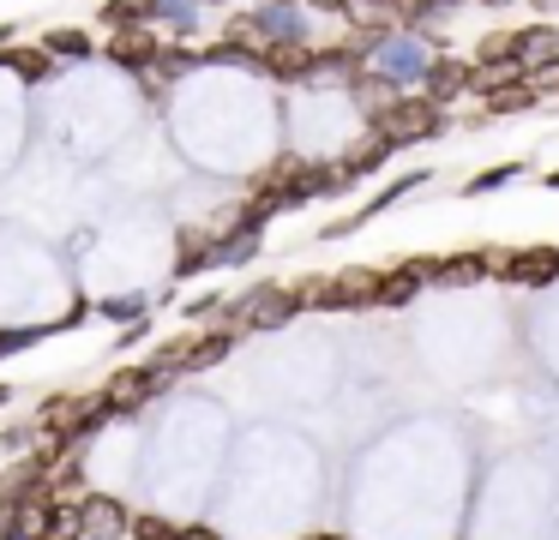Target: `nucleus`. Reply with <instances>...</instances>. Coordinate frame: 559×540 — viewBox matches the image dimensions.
<instances>
[{
	"instance_id": "obj_36",
	"label": "nucleus",
	"mask_w": 559,
	"mask_h": 540,
	"mask_svg": "<svg viewBox=\"0 0 559 540\" xmlns=\"http://www.w3.org/2000/svg\"><path fill=\"white\" fill-rule=\"evenodd\" d=\"M487 7H506V0H487Z\"/></svg>"
},
{
	"instance_id": "obj_19",
	"label": "nucleus",
	"mask_w": 559,
	"mask_h": 540,
	"mask_svg": "<svg viewBox=\"0 0 559 540\" xmlns=\"http://www.w3.org/2000/svg\"><path fill=\"white\" fill-rule=\"evenodd\" d=\"M0 67H13L25 84H43V79H55V60L43 55V48H19V43H13V55H0Z\"/></svg>"
},
{
	"instance_id": "obj_23",
	"label": "nucleus",
	"mask_w": 559,
	"mask_h": 540,
	"mask_svg": "<svg viewBox=\"0 0 559 540\" xmlns=\"http://www.w3.org/2000/svg\"><path fill=\"white\" fill-rule=\"evenodd\" d=\"M103 24L109 31H139L145 24V0H103Z\"/></svg>"
},
{
	"instance_id": "obj_32",
	"label": "nucleus",
	"mask_w": 559,
	"mask_h": 540,
	"mask_svg": "<svg viewBox=\"0 0 559 540\" xmlns=\"http://www.w3.org/2000/svg\"><path fill=\"white\" fill-rule=\"evenodd\" d=\"M547 187H554V192H559V168H554V175H547Z\"/></svg>"
},
{
	"instance_id": "obj_24",
	"label": "nucleus",
	"mask_w": 559,
	"mask_h": 540,
	"mask_svg": "<svg viewBox=\"0 0 559 540\" xmlns=\"http://www.w3.org/2000/svg\"><path fill=\"white\" fill-rule=\"evenodd\" d=\"M523 175V163H499V168H481V175H469V199H481V192H499V187H511V180Z\"/></svg>"
},
{
	"instance_id": "obj_9",
	"label": "nucleus",
	"mask_w": 559,
	"mask_h": 540,
	"mask_svg": "<svg viewBox=\"0 0 559 540\" xmlns=\"http://www.w3.org/2000/svg\"><path fill=\"white\" fill-rule=\"evenodd\" d=\"M163 36L151 31V24H139V31H109V60L115 67H127L139 79V72H151V60H157Z\"/></svg>"
},
{
	"instance_id": "obj_5",
	"label": "nucleus",
	"mask_w": 559,
	"mask_h": 540,
	"mask_svg": "<svg viewBox=\"0 0 559 540\" xmlns=\"http://www.w3.org/2000/svg\"><path fill=\"white\" fill-rule=\"evenodd\" d=\"M169 391V379H163L151 360H139V367H121V372H109V384H103V403L115 408V415H133V408H145V403H157V396Z\"/></svg>"
},
{
	"instance_id": "obj_29",
	"label": "nucleus",
	"mask_w": 559,
	"mask_h": 540,
	"mask_svg": "<svg viewBox=\"0 0 559 540\" xmlns=\"http://www.w3.org/2000/svg\"><path fill=\"white\" fill-rule=\"evenodd\" d=\"M295 7H307V12H349V0H295Z\"/></svg>"
},
{
	"instance_id": "obj_14",
	"label": "nucleus",
	"mask_w": 559,
	"mask_h": 540,
	"mask_svg": "<svg viewBox=\"0 0 559 540\" xmlns=\"http://www.w3.org/2000/svg\"><path fill=\"white\" fill-rule=\"evenodd\" d=\"M415 295H421V283H415V271H409V264H391V271H379L373 307H409Z\"/></svg>"
},
{
	"instance_id": "obj_6",
	"label": "nucleus",
	"mask_w": 559,
	"mask_h": 540,
	"mask_svg": "<svg viewBox=\"0 0 559 540\" xmlns=\"http://www.w3.org/2000/svg\"><path fill=\"white\" fill-rule=\"evenodd\" d=\"M229 307H241L235 319L247 324V331H277V324H289L295 312V288H283V283H259V288H247L241 300H229Z\"/></svg>"
},
{
	"instance_id": "obj_22",
	"label": "nucleus",
	"mask_w": 559,
	"mask_h": 540,
	"mask_svg": "<svg viewBox=\"0 0 559 540\" xmlns=\"http://www.w3.org/2000/svg\"><path fill=\"white\" fill-rule=\"evenodd\" d=\"M211 271V235H181V259H175V276H199Z\"/></svg>"
},
{
	"instance_id": "obj_16",
	"label": "nucleus",
	"mask_w": 559,
	"mask_h": 540,
	"mask_svg": "<svg viewBox=\"0 0 559 540\" xmlns=\"http://www.w3.org/2000/svg\"><path fill=\"white\" fill-rule=\"evenodd\" d=\"M259 259V228H229V235H211V264H247Z\"/></svg>"
},
{
	"instance_id": "obj_30",
	"label": "nucleus",
	"mask_w": 559,
	"mask_h": 540,
	"mask_svg": "<svg viewBox=\"0 0 559 540\" xmlns=\"http://www.w3.org/2000/svg\"><path fill=\"white\" fill-rule=\"evenodd\" d=\"M175 540H223V535H217V528H181Z\"/></svg>"
},
{
	"instance_id": "obj_26",
	"label": "nucleus",
	"mask_w": 559,
	"mask_h": 540,
	"mask_svg": "<svg viewBox=\"0 0 559 540\" xmlns=\"http://www.w3.org/2000/svg\"><path fill=\"white\" fill-rule=\"evenodd\" d=\"M127 535H133V540H175L181 528L163 523V516H133V523H127Z\"/></svg>"
},
{
	"instance_id": "obj_8",
	"label": "nucleus",
	"mask_w": 559,
	"mask_h": 540,
	"mask_svg": "<svg viewBox=\"0 0 559 540\" xmlns=\"http://www.w3.org/2000/svg\"><path fill=\"white\" fill-rule=\"evenodd\" d=\"M127 523H133V511L115 499H97V492H85L79 499V540H115L127 535Z\"/></svg>"
},
{
	"instance_id": "obj_11",
	"label": "nucleus",
	"mask_w": 559,
	"mask_h": 540,
	"mask_svg": "<svg viewBox=\"0 0 559 540\" xmlns=\"http://www.w3.org/2000/svg\"><path fill=\"white\" fill-rule=\"evenodd\" d=\"M511 60L523 67V79H530L535 67H547V60H559V31L554 24H523V31H511Z\"/></svg>"
},
{
	"instance_id": "obj_15",
	"label": "nucleus",
	"mask_w": 559,
	"mask_h": 540,
	"mask_svg": "<svg viewBox=\"0 0 559 540\" xmlns=\"http://www.w3.org/2000/svg\"><path fill=\"white\" fill-rule=\"evenodd\" d=\"M385 156H391V151H385V139H379V132L367 127V139H361V144H355V151L337 163V180H361V175H373V168L385 163Z\"/></svg>"
},
{
	"instance_id": "obj_25",
	"label": "nucleus",
	"mask_w": 559,
	"mask_h": 540,
	"mask_svg": "<svg viewBox=\"0 0 559 540\" xmlns=\"http://www.w3.org/2000/svg\"><path fill=\"white\" fill-rule=\"evenodd\" d=\"M530 103H535L530 84H506V91L487 96V115H518V108H530Z\"/></svg>"
},
{
	"instance_id": "obj_12",
	"label": "nucleus",
	"mask_w": 559,
	"mask_h": 540,
	"mask_svg": "<svg viewBox=\"0 0 559 540\" xmlns=\"http://www.w3.org/2000/svg\"><path fill=\"white\" fill-rule=\"evenodd\" d=\"M247 24L259 31V43H307V19H301V7H259V12H247Z\"/></svg>"
},
{
	"instance_id": "obj_35",
	"label": "nucleus",
	"mask_w": 559,
	"mask_h": 540,
	"mask_svg": "<svg viewBox=\"0 0 559 540\" xmlns=\"http://www.w3.org/2000/svg\"><path fill=\"white\" fill-rule=\"evenodd\" d=\"M313 540H337V535H313Z\"/></svg>"
},
{
	"instance_id": "obj_4",
	"label": "nucleus",
	"mask_w": 559,
	"mask_h": 540,
	"mask_svg": "<svg viewBox=\"0 0 559 540\" xmlns=\"http://www.w3.org/2000/svg\"><path fill=\"white\" fill-rule=\"evenodd\" d=\"M481 259H487V276H506V283H523V288H542L559 276V247H523V252L493 247Z\"/></svg>"
},
{
	"instance_id": "obj_13",
	"label": "nucleus",
	"mask_w": 559,
	"mask_h": 540,
	"mask_svg": "<svg viewBox=\"0 0 559 540\" xmlns=\"http://www.w3.org/2000/svg\"><path fill=\"white\" fill-rule=\"evenodd\" d=\"M307 67H313V43H271L259 55V72H271L277 84H307Z\"/></svg>"
},
{
	"instance_id": "obj_27",
	"label": "nucleus",
	"mask_w": 559,
	"mask_h": 540,
	"mask_svg": "<svg viewBox=\"0 0 559 540\" xmlns=\"http://www.w3.org/2000/svg\"><path fill=\"white\" fill-rule=\"evenodd\" d=\"M475 60H511V31H499V36L487 31L481 48H475Z\"/></svg>"
},
{
	"instance_id": "obj_17",
	"label": "nucleus",
	"mask_w": 559,
	"mask_h": 540,
	"mask_svg": "<svg viewBox=\"0 0 559 540\" xmlns=\"http://www.w3.org/2000/svg\"><path fill=\"white\" fill-rule=\"evenodd\" d=\"M349 91H355V103L367 108V120H373V115H385V108H391V103H397V96H403L397 84H391V79H379V72H361V79H355Z\"/></svg>"
},
{
	"instance_id": "obj_1",
	"label": "nucleus",
	"mask_w": 559,
	"mask_h": 540,
	"mask_svg": "<svg viewBox=\"0 0 559 540\" xmlns=\"http://www.w3.org/2000/svg\"><path fill=\"white\" fill-rule=\"evenodd\" d=\"M373 288H379V271L367 264H349V271H331V276H313V283L295 288V307H319V312H373Z\"/></svg>"
},
{
	"instance_id": "obj_20",
	"label": "nucleus",
	"mask_w": 559,
	"mask_h": 540,
	"mask_svg": "<svg viewBox=\"0 0 559 540\" xmlns=\"http://www.w3.org/2000/svg\"><path fill=\"white\" fill-rule=\"evenodd\" d=\"M229 348H235V336H229V331H211V336L199 331V336H193V360H187V372H199V367H217V360L229 355Z\"/></svg>"
},
{
	"instance_id": "obj_3",
	"label": "nucleus",
	"mask_w": 559,
	"mask_h": 540,
	"mask_svg": "<svg viewBox=\"0 0 559 540\" xmlns=\"http://www.w3.org/2000/svg\"><path fill=\"white\" fill-rule=\"evenodd\" d=\"M427 43L415 31H385V43L367 55V72H379V79H391L397 91H409V84H421V72H427Z\"/></svg>"
},
{
	"instance_id": "obj_2",
	"label": "nucleus",
	"mask_w": 559,
	"mask_h": 540,
	"mask_svg": "<svg viewBox=\"0 0 559 540\" xmlns=\"http://www.w3.org/2000/svg\"><path fill=\"white\" fill-rule=\"evenodd\" d=\"M367 127L385 139V151H403V144H427L445 132V108L427 103V96H397V103L385 108V115H373Z\"/></svg>"
},
{
	"instance_id": "obj_33",
	"label": "nucleus",
	"mask_w": 559,
	"mask_h": 540,
	"mask_svg": "<svg viewBox=\"0 0 559 540\" xmlns=\"http://www.w3.org/2000/svg\"><path fill=\"white\" fill-rule=\"evenodd\" d=\"M0 403H13V391H7V384H0Z\"/></svg>"
},
{
	"instance_id": "obj_21",
	"label": "nucleus",
	"mask_w": 559,
	"mask_h": 540,
	"mask_svg": "<svg viewBox=\"0 0 559 540\" xmlns=\"http://www.w3.org/2000/svg\"><path fill=\"white\" fill-rule=\"evenodd\" d=\"M91 312H103V319H115V324H139L151 312V300L145 295H109V300H97Z\"/></svg>"
},
{
	"instance_id": "obj_28",
	"label": "nucleus",
	"mask_w": 559,
	"mask_h": 540,
	"mask_svg": "<svg viewBox=\"0 0 559 540\" xmlns=\"http://www.w3.org/2000/svg\"><path fill=\"white\" fill-rule=\"evenodd\" d=\"M349 7H367V12H409L415 0H349Z\"/></svg>"
},
{
	"instance_id": "obj_10",
	"label": "nucleus",
	"mask_w": 559,
	"mask_h": 540,
	"mask_svg": "<svg viewBox=\"0 0 559 540\" xmlns=\"http://www.w3.org/2000/svg\"><path fill=\"white\" fill-rule=\"evenodd\" d=\"M469 91V60H451V55H433L427 60V72H421V96L427 103H457V96Z\"/></svg>"
},
{
	"instance_id": "obj_7",
	"label": "nucleus",
	"mask_w": 559,
	"mask_h": 540,
	"mask_svg": "<svg viewBox=\"0 0 559 540\" xmlns=\"http://www.w3.org/2000/svg\"><path fill=\"white\" fill-rule=\"evenodd\" d=\"M415 271V283H433V288H475L487 276L481 252H451V259H403Z\"/></svg>"
},
{
	"instance_id": "obj_31",
	"label": "nucleus",
	"mask_w": 559,
	"mask_h": 540,
	"mask_svg": "<svg viewBox=\"0 0 559 540\" xmlns=\"http://www.w3.org/2000/svg\"><path fill=\"white\" fill-rule=\"evenodd\" d=\"M19 43V24H0V48H13Z\"/></svg>"
},
{
	"instance_id": "obj_34",
	"label": "nucleus",
	"mask_w": 559,
	"mask_h": 540,
	"mask_svg": "<svg viewBox=\"0 0 559 540\" xmlns=\"http://www.w3.org/2000/svg\"><path fill=\"white\" fill-rule=\"evenodd\" d=\"M193 7H223V0H193Z\"/></svg>"
},
{
	"instance_id": "obj_18",
	"label": "nucleus",
	"mask_w": 559,
	"mask_h": 540,
	"mask_svg": "<svg viewBox=\"0 0 559 540\" xmlns=\"http://www.w3.org/2000/svg\"><path fill=\"white\" fill-rule=\"evenodd\" d=\"M37 48H43L49 60H91V55H97V43H91L85 31H49Z\"/></svg>"
}]
</instances>
